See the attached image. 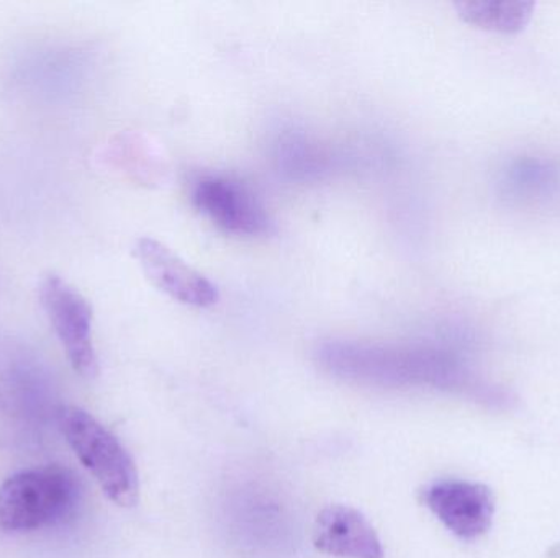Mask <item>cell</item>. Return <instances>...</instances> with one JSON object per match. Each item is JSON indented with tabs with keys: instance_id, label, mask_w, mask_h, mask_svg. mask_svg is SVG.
Instances as JSON below:
<instances>
[{
	"instance_id": "obj_3",
	"label": "cell",
	"mask_w": 560,
	"mask_h": 558,
	"mask_svg": "<svg viewBox=\"0 0 560 558\" xmlns=\"http://www.w3.org/2000/svg\"><path fill=\"white\" fill-rule=\"evenodd\" d=\"M39 300L74 372L84 379H95L98 359L92 341V307L89 301L56 274L43 278Z\"/></svg>"
},
{
	"instance_id": "obj_1",
	"label": "cell",
	"mask_w": 560,
	"mask_h": 558,
	"mask_svg": "<svg viewBox=\"0 0 560 558\" xmlns=\"http://www.w3.org/2000/svg\"><path fill=\"white\" fill-rule=\"evenodd\" d=\"M59 426L66 441L91 472L105 497L120 508L137 507L140 501V477L124 444L94 416L78 406L61 409Z\"/></svg>"
},
{
	"instance_id": "obj_8",
	"label": "cell",
	"mask_w": 560,
	"mask_h": 558,
	"mask_svg": "<svg viewBox=\"0 0 560 558\" xmlns=\"http://www.w3.org/2000/svg\"><path fill=\"white\" fill-rule=\"evenodd\" d=\"M460 19L470 25L490 32L518 33L532 19L533 2H489V0H460L454 3Z\"/></svg>"
},
{
	"instance_id": "obj_6",
	"label": "cell",
	"mask_w": 560,
	"mask_h": 558,
	"mask_svg": "<svg viewBox=\"0 0 560 558\" xmlns=\"http://www.w3.org/2000/svg\"><path fill=\"white\" fill-rule=\"evenodd\" d=\"M421 501L459 539H477L492 524L493 498L483 485L464 480L436 482L424 488Z\"/></svg>"
},
{
	"instance_id": "obj_2",
	"label": "cell",
	"mask_w": 560,
	"mask_h": 558,
	"mask_svg": "<svg viewBox=\"0 0 560 558\" xmlns=\"http://www.w3.org/2000/svg\"><path fill=\"white\" fill-rule=\"evenodd\" d=\"M78 498V482L66 468L20 472L0 487V527L33 531L51 526L72 513Z\"/></svg>"
},
{
	"instance_id": "obj_5",
	"label": "cell",
	"mask_w": 560,
	"mask_h": 558,
	"mask_svg": "<svg viewBox=\"0 0 560 558\" xmlns=\"http://www.w3.org/2000/svg\"><path fill=\"white\" fill-rule=\"evenodd\" d=\"M194 205L219 228L240 236L265 235L271 228L268 212L242 183L226 177H203L194 187Z\"/></svg>"
},
{
	"instance_id": "obj_7",
	"label": "cell",
	"mask_w": 560,
	"mask_h": 558,
	"mask_svg": "<svg viewBox=\"0 0 560 558\" xmlns=\"http://www.w3.org/2000/svg\"><path fill=\"white\" fill-rule=\"evenodd\" d=\"M313 546L338 558H384L374 526L361 511L345 504L326 507L316 518Z\"/></svg>"
},
{
	"instance_id": "obj_4",
	"label": "cell",
	"mask_w": 560,
	"mask_h": 558,
	"mask_svg": "<svg viewBox=\"0 0 560 558\" xmlns=\"http://www.w3.org/2000/svg\"><path fill=\"white\" fill-rule=\"evenodd\" d=\"M135 258L148 281L173 300L189 307L207 308L219 301V288L206 275L190 268L173 249L153 238L138 239Z\"/></svg>"
}]
</instances>
